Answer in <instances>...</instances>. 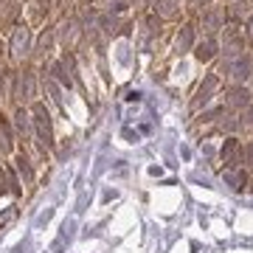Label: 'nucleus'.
<instances>
[{
    "label": "nucleus",
    "instance_id": "2eb2a0df",
    "mask_svg": "<svg viewBox=\"0 0 253 253\" xmlns=\"http://www.w3.org/2000/svg\"><path fill=\"white\" fill-rule=\"evenodd\" d=\"M248 40L253 42V14H251V20H248Z\"/></svg>",
    "mask_w": 253,
    "mask_h": 253
},
{
    "label": "nucleus",
    "instance_id": "dca6fc26",
    "mask_svg": "<svg viewBox=\"0 0 253 253\" xmlns=\"http://www.w3.org/2000/svg\"><path fill=\"white\" fill-rule=\"evenodd\" d=\"M191 3H194V6H208L211 0H191Z\"/></svg>",
    "mask_w": 253,
    "mask_h": 253
},
{
    "label": "nucleus",
    "instance_id": "1a4fd4ad",
    "mask_svg": "<svg viewBox=\"0 0 253 253\" xmlns=\"http://www.w3.org/2000/svg\"><path fill=\"white\" fill-rule=\"evenodd\" d=\"M194 54H197L200 62H211V59H214V54H217V40H214V37H206V40L197 45V51H194Z\"/></svg>",
    "mask_w": 253,
    "mask_h": 253
},
{
    "label": "nucleus",
    "instance_id": "6e6552de",
    "mask_svg": "<svg viewBox=\"0 0 253 253\" xmlns=\"http://www.w3.org/2000/svg\"><path fill=\"white\" fill-rule=\"evenodd\" d=\"M219 26H222V9H219V6H211V9L203 14V28L211 34V31H217Z\"/></svg>",
    "mask_w": 253,
    "mask_h": 253
},
{
    "label": "nucleus",
    "instance_id": "7ed1b4c3",
    "mask_svg": "<svg viewBox=\"0 0 253 253\" xmlns=\"http://www.w3.org/2000/svg\"><path fill=\"white\" fill-rule=\"evenodd\" d=\"M222 180L234 191H245L251 186V172L245 166H228V169H222Z\"/></svg>",
    "mask_w": 253,
    "mask_h": 253
},
{
    "label": "nucleus",
    "instance_id": "423d86ee",
    "mask_svg": "<svg viewBox=\"0 0 253 253\" xmlns=\"http://www.w3.org/2000/svg\"><path fill=\"white\" fill-rule=\"evenodd\" d=\"M222 51H225L228 59H234L245 51V42H242V34L236 31V28H225V34H222Z\"/></svg>",
    "mask_w": 253,
    "mask_h": 253
},
{
    "label": "nucleus",
    "instance_id": "9d476101",
    "mask_svg": "<svg viewBox=\"0 0 253 253\" xmlns=\"http://www.w3.org/2000/svg\"><path fill=\"white\" fill-rule=\"evenodd\" d=\"M155 9L161 11L166 20H177L180 17V0H158V6Z\"/></svg>",
    "mask_w": 253,
    "mask_h": 253
},
{
    "label": "nucleus",
    "instance_id": "f03ea898",
    "mask_svg": "<svg viewBox=\"0 0 253 253\" xmlns=\"http://www.w3.org/2000/svg\"><path fill=\"white\" fill-rule=\"evenodd\" d=\"M219 158L225 163V169L228 166H242V141L236 135H228L222 149H219Z\"/></svg>",
    "mask_w": 253,
    "mask_h": 253
},
{
    "label": "nucleus",
    "instance_id": "39448f33",
    "mask_svg": "<svg viewBox=\"0 0 253 253\" xmlns=\"http://www.w3.org/2000/svg\"><path fill=\"white\" fill-rule=\"evenodd\" d=\"M251 104V90L245 84H234L225 96V110H245Z\"/></svg>",
    "mask_w": 253,
    "mask_h": 253
},
{
    "label": "nucleus",
    "instance_id": "4468645a",
    "mask_svg": "<svg viewBox=\"0 0 253 253\" xmlns=\"http://www.w3.org/2000/svg\"><path fill=\"white\" fill-rule=\"evenodd\" d=\"M17 169H20L23 174H26V177H31V166H28L26 158H17Z\"/></svg>",
    "mask_w": 253,
    "mask_h": 253
},
{
    "label": "nucleus",
    "instance_id": "f8f14e48",
    "mask_svg": "<svg viewBox=\"0 0 253 253\" xmlns=\"http://www.w3.org/2000/svg\"><path fill=\"white\" fill-rule=\"evenodd\" d=\"M251 14V3H234L231 9H228V20L231 23H239V20H245Z\"/></svg>",
    "mask_w": 253,
    "mask_h": 253
},
{
    "label": "nucleus",
    "instance_id": "20e7f679",
    "mask_svg": "<svg viewBox=\"0 0 253 253\" xmlns=\"http://www.w3.org/2000/svg\"><path fill=\"white\" fill-rule=\"evenodd\" d=\"M219 87V79L217 76H206V82L197 87V93H194V99H191V110H200V107H206L208 101L214 99V93H217Z\"/></svg>",
    "mask_w": 253,
    "mask_h": 253
},
{
    "label": "nucleus",
    "instance_id": "ddd939ff",
    "mask_svg": "<svg viewBox=\"0 0 253 253\" xmlns=\"http://www.w3.org/2000/svg\"><path fill=\"white\" fill-rule=\"evenodd\" d=\"M239 129L248 132V135H253V104H248V107L242 110V116H239Z\"/></svg>",
    "mask_w": 253,
    "mask_h": 253
},
{
    "label": "nucleus",
    "instance_id": "9b49d317",
    "mask_svg": "<svg viewBox=\"0 0 253 253\" xmlns=\"http://www.w3.org/2000/svg\"><path fill=\"white\" fill-rule=\"evenodd\" d=\"M191 42H194V28H191V26H183L180 34H177V42H174L177 54H186V51L191 48Z\"/></svg>",
    "mask_w": 253,
    "mask_h": 253
},
{
    "label": "nucleus",
    "instance_id": "f257e3e1",
    "mask_svg": "<svg viewBox=\"0 0 253 253\" xmlns=\"http://www.w3.org/2000/svg\"><path fill=\"white\" fill-rule=\"evenodd\" d=\"M251 68H253L251 56L239 54V56H234V59H228V62L222 65V76H228L234 84H242V82L251 79Z\"/></svg>",
    "mask_w": 253,
    "mask_h": 253
},
{
    "label": "nucleus",
    "instance_id": "0eeeda50",
    "mask_svg": "<svg viewBox=\"0 0 253 253\" xmlns=\"http://www.w3.org/2000/svg\"><path fill=\"white\" fill-rule=\"evenodd\" d=\"M37 129H40V138H42V144L51 146L54 141H51V124H48V113L42 107H37Z\"/></svg>",
    "mask_w": 253,
    "mask_h": 253
}]
</instances>
